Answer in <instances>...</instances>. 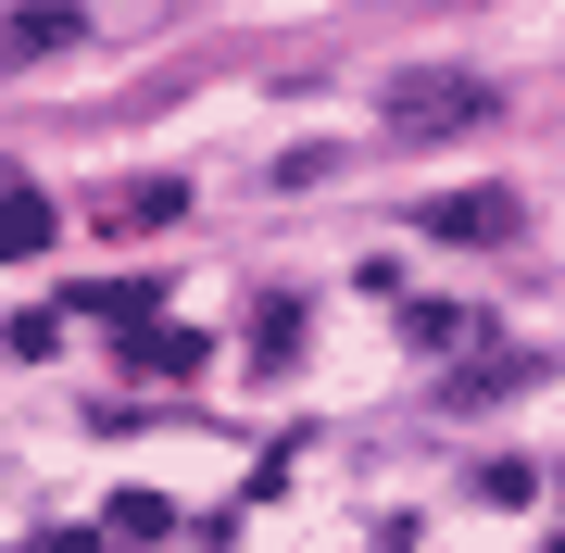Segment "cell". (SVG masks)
<instances>
[{
  "mask_svg": "<svg viewBox=\"0 0 565 553\" xmlns=\"http://www.w3.org/2000/svg\"><path fill=\"white\" fill-rule=\"evenodd\" d=\"M39 553H102V541H39Z\"/></svg>",
  "mask_w": 565,
  "mask_h": 553,
  "instance_id": "ba28073f",
  "label": "cell"
},
{
  "mask_svg": "<svg viewBox=\"0 0 565 553\" xmlns=\"http://www.w3.org/2000/svg\"><path fill=\"white\" fill-rule=\"evenodd\" d=\"M163 214H177V189H163V177H139V189H114V202H102L114 240H126V226H163Z\"/></svg>",
  "mask_w": 565,
  "mask_h": 553,
  "instance_id": "8992f818",
  "label": "cell"
},
{
  "mask_svg": "<svg viewBox=\"0 0 565 553\" xmlns=\"http://www.w3.org/2000/svg\"><path fill=\"white\" fill-rule=\"evenodd\" d=\"M515 377H541V352H490V365H465L452 403H490V390H515Z\"/></svg>",
  "mask_w": 565,
  "mask_h": 553,
  "instance_id": "52a82bcc",
  "label": "cell"
},
{
  "mask_svg": "<svg viewBox=\"0 0 565 553\" xmlns=\"http://www.w3.org/2000/svg\"><path fill=\"white\" fill-rule=\"evenodd\" d=\"M515 189H452V202H427V240H515Z\"/></svg>",
  "mask_w": 565,
  "mask_h": 553,
  "instance_id": "7a4b0ae2",
  "label": "cell"
},
{
  "mask_svg": "<svg viewBox=\"0 0 565 553\" xmlns=\"http://www.w3.org/2000/svg\"><path fill=\"white\" fill-rule=\"evenodd\" d=\"M126 365H139V377H189L202 340H189V328H126Z\"/></svg>",
  "mask_w": 565,
  "mask_h": 553,
  "instance_id": "277c9868",
  "label": "cell"
},
{
  "mask_svg": "<svg viewBox=\"0 0 565 553\" xmlns=\"http://www.w3.org/2000/svg\"><path fill=\"white\" fill-rule=\"evenodd\" d=\"M403 139H465V126H490V76H452V63H415V76H390L377 102Z\"/></svg>",
  "mask_w": 565,
  "mask_h": 553,
  "instance_id": "6da1fadb",
  "label": "cell"
},
{
  "mask_svg": "<svg viewBox=\"0 0 565 553\" xmlns=\"http://www.w3.org/2000/svg\"><path fill=\"white\" fill-rule=\"evenodd\" d=\"M0 252H13V265H25V252H51V202H39V189L0 202Z\"/></svg>",
  "mask_w": 565,
  "mask_h": 553,
  "instance_id": "5b68a950",
  "label": "cell"
},
{
  "mask_svg": "<svg viewBox=\"0 0 565 553\" xmlns=\"http://www.w3.org/2000/svg\"><path fill=\"white\" fill-rule=\"evenodd\" d=\"M76 39H88V25L63 13V0H25V13H13V51L25 63H51V51H76Z\"/></svg>",
  "mask_w": 565,
  "mask_h": 553,
  "instance_id": "3957f363",
  "label": "cell"
}]
</instances>
